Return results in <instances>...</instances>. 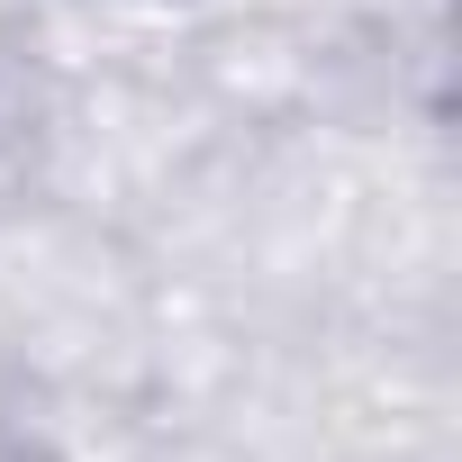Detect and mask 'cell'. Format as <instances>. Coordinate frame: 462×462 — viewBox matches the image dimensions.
<instances>
[]
</instances>
